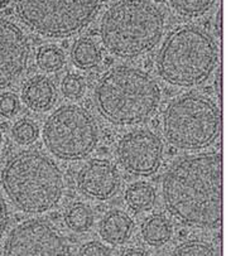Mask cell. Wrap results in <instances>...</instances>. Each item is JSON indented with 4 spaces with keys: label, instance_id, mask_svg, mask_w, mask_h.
<instances>
[{
    "label": "cell",
    "instance_id": "f1b7e54d",
    "mask_svg": "<svg viewBox=\"0 0 231 256\" xmlns=\"http://www.w3.org/2000/svg\"><path fill=\"white\" fill-rule=\"evenodd\" d=\"M0 146H2V132H0Z\"/></svg>",
    "mask_w": 231,
    "mask_h": 256
},
{
    "label": "cell",
    "instance_id": "2e32d148",
    "mask_svg": "<svg viewBox=\"0 0 231 256\" xmlns=\"http://www.w3.org/2000/svg\"><path fill=\"white\" fill-rule=\"evenodd\" d=\"M125 201L128 206L134 211H146L150 210L156 202V190L146 182L134 183L126 190Z\"/></svg>",
    "mask_w": 231,
    "mask_h": 256
},
{
    "label": "cell",
    "instance_id": "83f0119b",
    "mask_svg": "<svg viewBox=\"0 0 231 256\" xmlns=\"http://www.w3.org/2000/svg\"><path fill=\"white\" fill-rule=\"evenodd\" d=\"M9 0H0V9L6 8V6H8Z\"/></svg>",
    "mask_w": 231,
    "mask_h": 256
},
{
    "label": "cell",
    "instance_id": "8992f818",
    "mask_svg": "<svg viewBox=\"0 0 231 256\" xmlns=\"http://www.w3.org/2000/svg\"><path fill=\"white\" fill-rule=\"evenodd\" d=\"M220 110L211 98L187 94L173 100L163 116L168 143L184 150L204 149L220 134Z\"/></svg>",
    "mask_w": 231,
    "mask_h": 256
},
{
    "label": "cell",
    "instance_id": "4316f807",
    "mask_svg": "<svg viewBox=\"0 0 231 256\" xmlns=\"http://www.w3.org/2000/svg\"><path fill=\"white\" fill-rule=\"evenodd\" d=\"M120 256H149V254L140 248H129L122 251Z\"/></svg>",
    "mask_w": 231,
    "mask_h": 256
},
{
    "label": "cell",
    "instance_id": "d4e9b609",
    "mask_svg": "<svg viewBox=\"0 0 231 256\" xmlns=\"http://www.w3.org/2000/svg\"><path fill=\"white\" fill-rule=\"evenodd\" d=\"M77 256H112V252H110V248H106L104 244L91 241L80 248Z\"/></svg>",
    "mask_w": 231,
    "mask_h": 256
},
{
    "label": "cell",
    "instance_id": "5b68a950",
    "mask_svg": "<svg viewBox=\"0 0 231 256\" xmlns=\"http://www.w3.org/2000/svg\"><path fill=\"white\" fill-rule=\"evenodd\" d=\"M218 62V47L196 26H181L163 43L157 60L160 77L173 86L188 88L206 81Z\"/></svg>",
    "mask_w": 231,
    "mask_h": 256
},
{
    "label": "cell",
    "instance_id": "603a6c76",
    "mask_svg": "<svg viewBox=\"0 0 231 256\" xmlns=\"http://www.w3.org/2000/svg\"><path fill=\"white\" fill-rule=\"evenodd\" d=\"M85 91V84L81 77L68 74L62 82V92L68 98H80Z\"/></svg>",
    "mask_w": 231,
    "mask_h": 256
},
{
    "label": "cell",
    "instance_id": "e0dca14e",
    "mask_svg": "<svg viewBox=\"0 0 231 256\" xmlns=\"http://www.w3.org/2000/svg\"><path fill=\"white\" fill-rule=\"evenodd\" d=\"M101 52L94 40L82 38L74 43L72 48V61L78 68H92L100 62Z\"/></svg>",
    "mask_w": 231,
    "mask_h": 256
},
{
    "label": "cell",
    "instance_id": "ba28073f",
    "mask_svg": "<svg viewBox=\"0 0 231 256\" xmlns=\"http://www.w3.org/2000/svg\"><path fill=\"white\" fill-rule=\"evenodd\" d=\"M43 140L48 150L60 159L80 160L95 149L98 128L86 108L62 106L46 122Z\"/></svg>",
    "mask_w": 231,
    "mask_h": 256
},
{
    "label": "cell",
    "instance_id": "ac0fdd59",
    "mask_svg": "<svg viewBox=\"0 0 231 256\" xmlns=\"http://www.w3.org/2000/svg\"><path fill=\"white\" fill-rule=\"evenodd\" d=\"M67 226L74 232H85L94 224V214L91 210L84 204H74L67 210L64 214Z\"/></svg>",
    "mask_w": 231,
    "mask_h": 256
},
{
    "label": "cell",
    "instance_id": "52a82bcc",
    "mask_svg": "<svg viewBox=\"0 0 231 256\" xmlns=\"http://www.w3.org/2000/svg\"><path fill=\"white\" fill-rule=\"evenodd\" d=\"M105 0H16V10L28 28L44 37L64 38L84 30Z\"/></svg>",
    "mask_w": 231,
    "mask_h": 256
},
{
    "label": "cell",
    "instance_id": "7a4b0ae2",
    "mask_svg": "<svg viewBox=\"0 0 231 256\" xmlns=\"http://www.w3.org/2000/svg\"><path fill=\"white\" fill-rule=\"evenodd\" d=\"M164 28V14L150 0H120L101 18L100 37L112 54L134 58L157 44Z\"/></svg>",
    "mask_w": 231,
    "mask_h": 256
},
{
    "label": "cell",
    "instance_id": "ffe728a7",
    "mask_svg": "<svg viewBox=\"0 0 231 256\" xmlns=\"http://www.w3.org/2000/svg\"><path fill=\"white\" fill-rule=\"evenodd\" d=\"M37 64L46 72L58 71L64 64V52L54 46L42 47L37 53Z\"/></svg>",
    "mask_w": 231,
    "mask_h": 256
},
{
    "label": "cell",
    "instance_id": "44dd1931",
    "mask_svg": "<svg viewBox=\"0 0 231 256\" xmlns=\"http://www.w3.org/2000/svg\"><path fill=\"white\" fill-rule=\"evenodd\" d=\"M170 256H220L211 244L201 240L182 242L172 251Z\"/></svg>",
    "mask_w": 231,
    "mask_h": 256
},
{
    "label": "cell",
    "instance_id": "7402d4cb",
    "mask_svg": "<svg viewBox=\"0 0 231 256\" xmlns=\"http://www.w3.org/2000/svg\"><path fill=\"white\" fill-rule=\"evenodd\" d=\"M13 136L22 146L33 143L38 136V129L30 120H20L13 128Z\"/></svg>",
    "mask_w": 231,
    "mask_h": 256
},
{
    "label": "cell",
    "instance_id": "5bb4252c",
    "mask_svg": "<svg viewBox=\"0 0 231 256\" xmlns=\"http://www.w3.org/2000/svg\"><path fill=\"white\" fill-rule=\"evenodd\" d=\"M133 220L122 211H112L102 218L100 224V235L102 240L114 246L129 241L133 235Z\"/></svg>",
    "mask_w": 231,
    "mask_h": 256
},
{
    "label": "cell",
    "instance_id": "cb8c5ba5",
    "mask_svg": "<svg viewBox=\"0 0 231 256\" xmlns=\"http://www.w3.org/2000/svg\"><path fill=\"white\" fill-rule=\"evenodd\" d=\"M19 110V101L14 94L6 92L0 95V115L6 118L14 116Z\"/></svg>",
    "mask_w": 231,
    "mask_h": 256
},
{
    "label": "cell",
    "instance_id": "7c38bea8",
    "mask_svg": "<svg viewBox=\"0 0 231 256\" xmlns=\"http://www.w3.org/2000/svg\"><path fill=\"white\" fill-rule=\"evenodd\" d=\"M120 186L116 166L106 159H92L77 174V187L88 197L106 201L114 197Z\"/></svg>",
    "mask_w": 231,
    "mask_h": 256
},
{
    "label": "cell",
    "instance_id": "277c9868",
    "mask_svg": "<svg viewBox=\"0 0 231 256\" xmlns=\"http://www.w3.org/2000/svg\"><path fill=\"white\" fill-rule=\"evenodd\" d=\"M2 180L9 200L27 214L50 211L64 194V177L58 166L36 150L12 156L4 166Z\"/></svg>",
    "mask_w": 231,
    "mask_h": 256
},
{
    "label": "cell",
    "instance_id": "d6986e66",
    "mask_svg": "<svg viewBox=\"0 0 231 256\" xmlns=\"http://www.w3.org/2000/svg\"><path fill=\"white\" fill-rule=\"evenodd\" d=\"M170 6L178 16L196 18L208 10L215 0H170Z\"/></svg>",
    "mask_w": 231,
    "mask_h": 256
},
{
    "label": "cell",
    "instance_id": "4fadbf2b",
    "mask_svg": "<svg viewBox=\"0 0 231 256\" xmlns=\"http://www.w3.org/2000/svg\"><path fill=\"white\" fill-rule=\"evenodd\" d=\"M56 88L54 82L46 76H34L23 86L22 98L24 104L33 111H46L56 101Z\"/></svg>",
    "mask_w": 231,
    "mask_h": 256
},
{
    "label": "cell",
    "instance_id": "9c48e42d",
    "mask_svg": "<svg viewBox=\"0 0 231 256\" xmlns=\"http://www.w3.org/2000/svg\"><path fill=\"white\" fill-rule=\"evenodd\" d=\"M68 238L43 218L22 222L4 244L3 256H71Z\"/></svg>",
    "mask_w": 231,
    "mask_h": 256
},
{
    "label": "cell",
    "instance_id": "9a60e30c",
    "mask_svg": "<svg viewBox=\"0 0 231 256\" xmlns=\"http://www.w3.org/2000/svg\"><path fill=\"white\" fill-rule=\"evenodd\" d=\"M142 236L148 245L158 248L170 241L172 236V224L163 214H154L144 222Z\"/></svg>",
    "mask_w": 231,
    "mask_h": 256
},
{
    "label": "cell",
    "instance_id": "30bf717a",
    "mask_svg": "<svg viewBox=\"0 0 231 256\" xmlns=\"http://www.w3.org/2000/svg\"><path fill=\"white\" fill-rule=\"evenodd\" d=\"M118 158L129 173L146 177L160 169L163 159L162 142L149 130H133L120 140Z\"/></svg>",
    "mask_w": 231,
    "mask_h": 256
},
{
    "label": "cell",
    "instance_id": "8fae6325",
    "mask_svg": "<svg viewBox=\"0 0 231 256\" xmlns=\"http://www.w3.org/2000/svg\"><path fill=\"white\" fill-rule=\"evenodd\" d=\"M30 56V42L23 30L9 19L0 18V90L20 78Z\"/></svg>",
    "mask_w": 231,
    "mask_h": 256
},
{
    "label": "cell",
    "instance_id": "3957f363",
    "mask_svg": "<svg viewBox=\"0 0 231 256\" xmlns=\"http://www.w3.org/2000/svg\"><path fill=\"white\" fill-rule=\"evenodd\" d=\"M160 86L140 70L115 67L101 77L95 88V104L108 122L136 125L146 122L157 110Z\"/></svg>",
    "mask_w": 231,
    "mask_h": 256
},
{
    "label": "cell",
    "instance_id": "484cf974",
    "mask_svg": "<svg viewBox=\"0 0 231 256\" xmlns=\"http://www.w3.org/2000/svg\"><path fill=\"white\" fill-rule=\"evenodd\" d=\"M9 221V212L3 196L0 194V238L3 236Z\"/></svg>",
    "mask_w": 231,
    "mask_h": 256
},
{
    "label": "cell",
    "instance_id": "6da1fadb",
    "mask_svg": "<svg viewBox=\"0 0 231 256\" xmlns=\"http://www.w3.org/2000/svg\"><path fill=\"white\" fill-rule=\"evenodd\" d=\"M168 211L184 224L216 228L222 220V154L210 152L184 156L163 180Z\"/></svg>",
    "mask_w": 231,
    "mask_h": 256
}]
</instances>
